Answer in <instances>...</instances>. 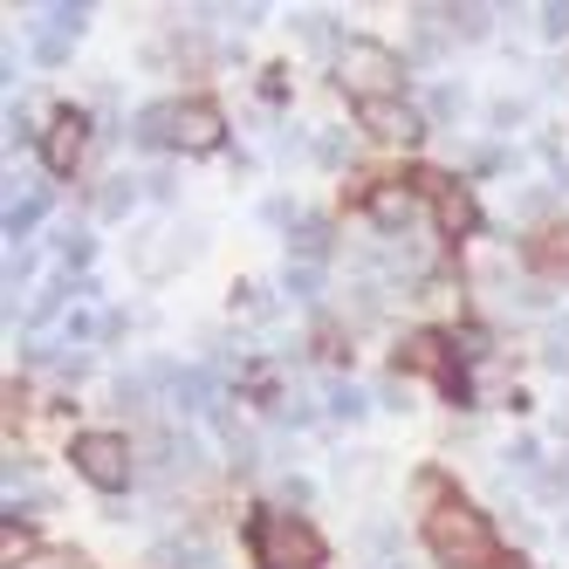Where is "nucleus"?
Wrapping results in <instances>:
<instances>
[{
    "instance_id": "nucleus-1",
    "label": "nucleus",
    "mask_w": 569,
    "mask_h": 569,
    "mask_svg": "<svg viewBox=\"0 0 569 569\" xmlns=\"http://www.w3.org/2000/svg\"><path fill=\"white\" fill-rule=\"evenodd\" d=\"M426 542H432V556H439L446 569H495V562H501V549H495V528H487V515H480V508H467V501H446V508H432V521H426Z\"/></svg>"
},
{
    "instance_id": "nucleus-2",
    "label": "nucleus",
    "mask_w": 569,
    "mask_h": 569,
    "mask_svg": "<svg viewBox=\"0 0 569 569\" xmlns=\"http://www.w3.org/2000/svg\"><path fill=\"white\" fill-rule=\"evenodd\" d=\"M405 83V56L371 42V34H350V42L337 49V90H350L357 103H391Z\"/></svg>"
},
{
    "instance_id": "nucleus-3",
    "label": "nucleus",
    "mask_w": 569,
    "mask_h": 569,
    "mask_svg": "<svg viewBox=\"0 0 569 569\" xmlns=\"http://www.w3.org/2000/svg\"><path fill=\"white\" fill-rule=\"evenodd\" d=\"M254 556L268 569H316L322 562V536L296 508H261L254 515Z\"/></svg>"
},
{
    "instance_id": "nucleus-4",
    "label": "nucleus",
    "mask_w": 569,
    "mask_h": 569,
    "mask_svg": "<svg viewBox=\"0 0 569 569\" xmlns=\"http://www.w3.org/2000/svg\"><path fill=\"white\" fill-rule=\"evenodd\" d=\"M69 460H76V473H83L90 487L117 495V487L131 480V439H124V432H76Z\"/></svg>"
},
{
    "instance_id": "nucleus-5",
    "label": "nucleus",
    "mask_w": 569,
    "mask_h": 569,
    "mask_svg": "<svg viewBox=\"0 0 569 569\" xmlns=\"http://www.w3.org/2000/svg\"><path fill=\"white\" fill-rule=\"evenodd\" d=\"M227 144V117H220V103H172V151H186V158H207V151H220Z\"/></svg>"
},
{
    "instance_id": "nucleus-6",
    "label": "nucleus",
    "mask_w": 569,
    "mask_h": 569,
    "mask_svg": "<svg viewBox=\"0 0 569 569\" xmlns=\"http://www.w3.org/2000/svg\"><path fill=\"white\" fill-rule=\"evenodd\" d=\"M83 151H90V117L83 110H56L49 131H42V166L56 179H69L76 166H83Z\"/></svg>"
},
{
    "instance_id": "nucleus-7",
    "label": "nucleus",
    "mask_w": 569,
    "mask_h": 569,
    "mask_svg": "<svg viewBox=\"0 0 569 569\" xmlns=\"http://www.w3.org/2000/svg\"><path fill=\"white\" fill-rule=\"evenodd\" d=\"M412 192H426L432 199V213H439V227L446 233H473V199H467V186L460 179H446V172H412Z\"/></svg>"
},
{
    "instance_id": "nucleus-8",
    "label": "nucleus",
    "mask_w": 569,
    "mask_h": 569,
    "mask_svg": "<svg viewBox=\"0 0 569 569\" xmlns=\"http://www.w3.org/2000/svg\"><path fill=\"white\" fill-rule=\"evenodd\" d=\"M357 117H363V131L371 138H385V144H419L426 138V117L412 110V103H357Z\"/></svg>"
},
{
    "instance_id": "nucleus-9",
    "label": "nucleus",
    "mask_w": 569,
    "mask_h": 569,
    "mask_svg": "<svg viewBox=\"0 0 569 569\" xmlns=\"http://www.w3.org/2000/svg\"><path fill=\"white\" fill-rule=\"evenodd\" d=\"M398 371H426V378H439V385H453V357H446V337H432V330L405 337V343H398Z\"/></svg>"
},
{
    "instance_id": "nucleus-10",
    "label": "nucleus",
    "mask_w": 569,
    "mask_h": 569,
    "mask_svg": "<svg viewBox=\"0 0 569 569\" xmlns=\"http://www.w3.org/2000/svg\"><path fill=\"white\" fill-rule=\"evenodd\" d=\"M528 261H536L542 274H569V227H542L536 240H528Z\"/></svg>"
},
{
    "instance_id": "nucleus-11",
    "label": "nucleus",
    "mask_w": 569,
    "mask_h": 569,
    "mask_svg": "<svg viewBox=\"0 0 569 569\" xmlns=\"http://www.w3.org/2000/svg\"><path fill=\"white\" fill-rule=\"evenodd\" d=\"M363 207H371L378 227H405V220H412V192H405V186H378Z\"/></svg>"
},
{
    "instance_id": "nucleus-12",
    "label": "nucleus",
    "mask_w": 569,
    "mask_h": 569,
    "mask_svg": "<svg viewBox=\"0 0 569 569\" xmlns=\"http://www.w3.org/2000/svg\"><path fill=\"white\" fill-rule=\"evenodd\" d=\"M131 199H138V186H131L124 172H117V179H110V186L97 192V213H103V220H117V213H124V207H131Z\"/></svg>"
},
{
    "instance_id": "nucleus-13",
    "label": "nucleus",
    "mask_w": 569,
    "mask_h": 569,
    "mask_svg": "<svg viewBox=\"0 0 569 569\" xmlns=\"http://www.w3.org/2000/svg\"><path fill=\"white\" fill-rule=\"evenodd\" d=\"M28 556H34V536H28V528H14V521H8V536H0V562H8V569H21Z\"/></svg>"
},
{
    "instance_id": "nucleus-14",
    "label": "nucleus",
    "mask_w": 569,
    "mask_h": 569,
    "mask_svg": "<svg viewBox=\"0 0 569 569\" xmlns=\"http://www.w3.org/2000/svg\"><path fill=\"white\" fill-rule=\"evenodd\" d=\"M322 248H330V227H322V220H302V227H296V254H302V261H316Z\"/></svg>"
},
{
    "instance_id": "nucleus-15",
    "label": "nucleus",
    "mask_w": 569,
    "mask_h": 569,
    "mask_svg": "<svg viewBox=\"0 0 569 569\" xmlns=\"http://www.w3.org/2000/svg\"><path fill=\"white\" fill-rule=\"evenodd\" d=\"M542 28L549 34H569V8H542Z\"/></svg>"
},
{
    "instance_id": "nucleus-16",
    "label": "nucleus",
    "mask_w": 569,
    "mask_h": 569,
    "mask_svg": "<svg viewBox=\"0 0 569 569\" xmlns=\"http://www.w3.org/2000/svg\"><path fill=\"white\" fill-rule=\"evenodd\" d=\"M495 569H528V562H521V556H501V562H495Z\"/></svg>"
}]
</instances>
